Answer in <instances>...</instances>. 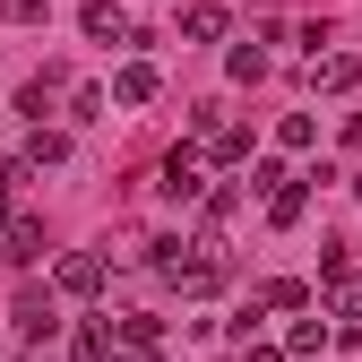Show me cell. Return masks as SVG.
Listing matches in <instances>:
<instances>
[{
    "label": "cell",
    "mask_w": 362,
    "mask_h": 362,
    "mask_svg": "<svg viewBox=\"0 0 362 362\" xmlns=\"http://www.w3.org/2000/svg\"><path fill=\"white\" fill-rule=\"evenodd\" d=\"M52 285L78 293V302H95V293H104V259H95V250H69V259L52 267Z\"/></svg>",
    "instance_id": "7a4b0ae2"
},
{
    "label": "cell",
    "mask_w": 362,
    "mask_h": 362,
    "mask_svg": "<svg viewBox=\"0 0 362 362\" xmlns=\"http://www.w3.org/2000/svg\"><path fill=\"white\" fill-rule=\"evenodd\" d=\"M9 320H18V337H35V345H52V337H61V320H52V293H35V285L18 293V310H9Z\"/></svg>",
    "instance_id": "3957f363"
},
{
    "label": "cell",
    "mask_w": 362,
    "mask_h": 362,
    "mask_svg": "<svg viewBox=\"0 0 362 362\" xmlns=\"http://www.w3.org/2000/svg\"><path fill=\"white\" fill-rule=\"evenodd\" d=\"M250 362H293V354H276V345H250Z\"/></svg>",
    "instance_id": "ffe728a7"
},
{
    "label": "cell",
    "mask_w": 362,
    "mask_h": 362,
    "mask_svg": "<svg viewBox=\"0 0 362 362\" xmlns=\"http://www.w3.org/2000/svg\"><path fill=\"white\" fill-rule=\"evenodd\" d=\"M0 18L9 26H43V0H0Z\"/></svg>",
    "instance_id": "d6986e66"
},
{
    "label": "cell",
    "mask_w": 362,
    "mask_h": 362,
    "mask_svg": "<svg viewBox=\"0 0 362 362\" xmlns=\"http://www.w3.org/2000/svg\"><path fill=\"white\" fill-rule=\"evenodd\" d=\"M207 156H216V164H242V156H250V129H224V121H216V129H207Z\"/></svg>",
    "instance_id": "8fae6325"
},
{
    "label": "cell",
    "mask_w": 362,
    "mask_h": 362,
    "mask_svg": "<svg viewBox=\"0 0 362 362\" xmlns=\"http://www.w3.org/2000/svg\"><path fill=\"white\" fill-rule=\"evenodd\" d=\"M224 26H233V9H224V0H190V9H181V35H190V43H216Z\"/></svg>",
    "instance_id": "52a82bcc"
},
{
    "label": "cell",
    "mask_w": 362,
    "mask_h": 362,
    "mask_svg": "<svg viewBox=\"0 0 362 362\" xmlns=\"http://www.w3.org/2000/svg\"><path fill=\"white\" fill-rule=\"evenodd\" d=\"M320 345H328V328H320V320H293V345H285V354H320Z\"/></svg>",
    "instance_id": "ac0fdd59"
},
{
    "label": "cell",
    "mask_w": 362,
    "mask_h": 362,
    "mask_svg": "<svg viewBox=\"0 0 362 362\" xmlns=\"http://www.w3.org/2000/svg\"><path fill=\"white\" fill-rule=\"evenodd\" d=\"M26 156H35V164H61V156H69V139H61V129H43V121H35V139H26Z\"/></svg>",
    "instance_id": "5bb4252c"
},
{
    "label": "cell",
    "mask_w": 362,
    "mask_h": 362,
    "mask_svg": "<svg viewBox=\"0 0 362 362\" xmlns=\"http://www.w3.org/2000/svg\"><path fill=\"white\" fill-rule=\"evenodd\" d=\"M337 328L362 337V285H337Z\"/></svg>",
    "instance_id": "2e32d148"
},
{
    "label": "cell",
    "mask_w": 362,
    "mask_h": 362,
    "mask_svg": "<svg viewBox=\"0 0 362 362\" xmlns=\"http://www.w3.org/2000/svg\"><path fill=\"white\" fill-rule=\"evenodd\" d=\"M224 69L250 86V78H267V52H259V43H233V61H224Z\"/></svg>",
    "instance_id": "9a60e30c"
},
{
    "label": "cell",
    "mask_w": 362,
    "mask_h": 362,
    "mask_svg": "<svg viewBox=\"0 0 362 362\" xmlns=\"http://www.w3.org/2000/svg\"><path fill=\"white\" fill-rule=\"evenodd\" d=\"M52 95H61V69H43V78H26L18 112H26V121H43V112H52Z\"/></svg>",
    "instance_id": "30bf717a"
},
{
    "label": "cell",
    "mask_w": 362,
    "mask_h": 362,
    "mask_svg": "<svg viewBox=\"0 0 362 362\" xmlns=\"http://www.w3.org/2000/svg\"><path fill=\"white\" fill-rule=\"evenodd\" d=\"M156 190H164L173 207L207 199V173H199V147H173V156H164V173H156Z\"/></svg>",
    "instance_id": "6da1fadb"
},
{
    "label": "cell",
    "mask_w": 362,
    "mask_h": 362,
    "mask_svg": "<svg viewBox=\"0 0 362 362\" xmlns=\"http://www.w3.org/2000/svg\"><path fill=\"white\" fill-rule=\"evenodd\" d=\"M78 26H86V43H129V18L112 9V0H86V9H78Z\"/></svg>",
    "instance_id": "ba28073f"
},
{
    "label": "cell",
    "mask_w": 362,
    "mask_h": 362,
    "mask_svg": "<svg viewBox=\"0 0 362 362\" xmlns=\"http://www.w3.org/2000/svg\"><path fill=\"white\" fill-rule=\"evenodd\" d=\"M0 259H9V267H35V259H43V224H35V216H9V233H0Z\"/></svg>",
    "instance_id": "8992f818"
},
{
    "label": "cell",
    "mask_w": 362,
    "mask_h": 362,
    "mask_svg": "<svg viewBox=\"0 0 362 362\" xmlns=\"http://www.w3.org/2000/svg\"><path fill=\"white\" fill-rule=\"evenodd\" d=\"M276 139L302 156V147H320V121H310V112H285V121H276Z\"/></svg>",
    "instance_id": "4fadbf2b"
},
{
    "label": "cell",
    "mask_w": 362,
    "mask_h": 362,
    "mask_svg": "<svg viewBox=\"0 0 362 362\" xmlns=\"http://www.w3.org/2000/svg\"><path fill=\"white\" fill-rule=\"evenodd\" d=\"M345 276H354V259H345V250L328 242V250H320V285H345Z\"/></svg>",
    "instance_id": "e0dca14e"
},
{
    "label": "cell",
    "mask_w": 362,
    "mask_h": 362,
    "mask_svg": "<svg viewBox=\"0 0 362 362\" xmlns=\"http://www.w3.org/2000/svg\"><path fill=\"white\" fill-rule=\"evenodd\" d=\"M354 78H362L354 52H320V61H310V86H320V95H354Z\"/></svg>",
    "instance_id": "5b68a950"
},
{
    "label": "cell",
    "mask_w": 362,
    "mask_h": 362,
    "mask_svg": "<svg viewBox=\"0 0 362 362\" xmlns=\"http://www.w3.org/2000/svg\"><path fill=\"white\" fill-rule=\"evenodd\" d=\"M156 86H164L156 61H121V69H112V104H156Z\"/></svg>",
    "instance_id": "277c9868"
},
{
    "label": "cell",
    "mask_w": 362,
    "mask_h": 362,
    "mask_svg": "<svg viewBox=\"0 0 362 362\" xmlns=\"http://www.w3.org/2000/svg\"><path fill=\"white\" fill-rule=\"evenodd\" d=\"M302 207H310V181H302V173H285L276 190H267V224H302Z\"/></svg>",
    "instance_id": "9c48e42d"
},
{
    "label": "cell",
    "mask_w": 362,
    "mask_h": 362,
    "mask_svg": "<svg viewBox=\"0 0 362 362\" xmlns=\"http://www.w3.org/2000/svg\"><path fill=\"white\" fill-rule=\"evenodd\" d=\"M259 302H267V310H310V285H293V276H276V285H259Z\"/></svg>",
    "instance_id": "7c38bea8"
}]
</instances>
